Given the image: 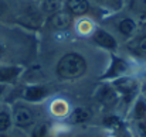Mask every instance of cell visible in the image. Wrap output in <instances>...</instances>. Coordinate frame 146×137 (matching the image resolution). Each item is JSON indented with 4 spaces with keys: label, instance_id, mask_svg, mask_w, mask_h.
<instances>
[{
    "label": "cell",
    "instance_id": "ba28073f",
    "mask_svg": "<svg viewBox=\"0 0 146 137\" xmlns=\"http://www.w3.org/2000/svg\"><path fill=\"white\" fill-rule=\"evenodd\" d=\"M98 96H99V100H101L102 103H105V105H111V103L115 102V93H113V91H112L111 88H108V86L102 88V89L99 91V93H98Z\"/></svg>",
    "mask_w": 146,
    "mask_h": 137
},
{
    "label": "cell",
    "instance_id": "5b68a950",
    "mask_svg": "<svg viewBox=\"0 0 146 137\" xmlns=\"http://www.w3.org/2000/svg\"><path fill=\"white\" fill-rule=\"evenodd\" d=\"M67 7L72 14H84L88 11V1L87 0H67Z\"/></svg>",
    "mask_w": 146,
    "mask_h": 137
},
{
    "label": "cell",
    "instance_id": "7a4b0ae2",
    "mask_svg": "<svg viewBox=\"0 0 146 137\" xmlns=\"http://www.w3.org/2000/svg\"><path fill=\"white\" fill-rule=\"evenodd\" d=\"M33 113L31 110H29L27 107H17L16 112H14V122L17 126H21V127H26V126H30L33 123Z\"/></svg>",
    "mask_w": 146,
    "mask_h": 137
},
{
    "label": "cell",
    "instance_id": "7402d4cb",
    "mask_svg": "<svg viewBox=\"0 0 146 137\" xmlns=\"http://www.w3.org/2000/svg\"><path fill=\"white\" fill-rule=\"evenodd\" d=\"M3 88H4V86H3V85H0V92L3 91Z\"/></svg>",
    "mask_w": 146,
    "mask_h": 137
},
{
    "label": "cell",
    "instance_id": "6da1fadb",
    "mask_svg": "<svg viewBox=\"0 0 146 137\" xmlns=\"http://www.w3.org/2000/svg\"><path fill=\"white\" fill-rule=\"evenodd\" d=\"M87 69V62L85 59L75 52H70L64 55L57 67V74L64 78V79H74L81 76Z\"/></svg>",
    "mask_w": 146,
    "mask_h": 137
},
{
    "label": "cell",
    "instance_id": "8fae6325",
    "mask_svg": "<svg viewBox=\"0 0 146 137\" xmlns=\"http://www.w3.org/2000/svg\"><path fill=\"white\" fill-rule=\"evenodd\" d=\"M88 117H90L88 112H87L85 109H81V107L75 109V110L72 112V115H71V120H72L74 123H82V122L88 120Z\"/></svg>",
    "mask_w": 146,
    "mask_h": 137
},
{
    "label": "cell",
    "instance_id": "ac0fdd59",
    "mask_svg": "<svg viewBox=\"0 0 146 137\" xmlns=\"http://www.w3.org/2000/svg\"><path fill=\"white\" fill-rule=\"evenodd\" d=\"M46 133V126H38L36 133H34V137H43Z\"/></svg>",
    "mask_w": 146,
    "mask_h": 137
},
{
    "label": "cell",
    "instance_id": "4fadbf2b",
    "mask_svg": "<svg viewBox=\"0 0 146 137\" xmlns=\"http://www.w3.org/2000/svg\"><path fill=\"white\" fill-rule=\"evenodd\" d=\"M61 7V0H44L43 9L47 13H57Z\"/></svg>",
    "mask_w": 146,
    "mask_h": 137
},
{
    "label": "cell",
    "instance_id": "9a60e30c",
    "mask_svg": "<svg viewBox=\"0 0 146 137\" xmlns=\"http://www.w3.org/2000/svg\"><path fill=\"white\" fill-rule=\"evenodd\" d=\"M135 116L138 119H145L146 117V105L143 100H139L135 106Z\"/></svg>",
    "mask_w": 146,
    "mask_h": 137
},
{
    "label": "cell",
    "instance_id": "44dd1931",
    "mask_svg": "<svg viewBox=\"0 0 146 137\" xmlns=\"http://www.w3.org/2000/svg\"><path fill=\"white\" fill-rule=\"evenodd\" d=\"M3 51H4V49H3V47L0 45V55H1V54H3Z\"/></svg>",
    "mask_w": 146,
    "mask_h": 137
},
{
    "label": "cell",
    "instance_id": "7c38bea8",
    "mask_svg": "<svg viewBox=\"0 0 146 137\" xmlns=\"http://www.w3.org/2000/svg\"><path fill=\"white\" fill-rule=\"evenodd\" d=\"M17 74H19V69L17 68H13V67H10V68H0V82L10 81Z\"/></svg>",
    "mask_w": 146,
    "mask_h": 137
},
{
    "label": "cell",
    "instance_id": "603a6c76",
    "mask_svg": "<svg viewBox=\"0 0 146 137\" xmlns=\"http://www.w3.org/2000/svg\"><path fill=\"white\" fill-rule=\"evenodd\" d=\"M0 137H7V136H0Z\"/></svg>",
    "mask_w": 146,
    "mask_h": 137
},
{
    "label": "cell",
    "instance_id": "d6986e66",
    "mask_svg": "<svg viewBox=\"0 0 146 137\" xmlns=\"http://www.w3.org/2000/svg\"><path fill=\"white\" fill-rule=\"evenodd\" d=\"M139 132L142 137H146V123H139Z\"/></svg>",
    "mask_w": 146,
    "mask_h": 137
},
{
    "label": "cell",
    "instance_id": "277c9868",
    "mask_svg": "<svg viewBox=\"0 0 146 137\" xmlns=\"http://www.w3.org/2000/svg\"><path fill=\"white\" fill-rule=\"evenodd\" d=\"M94 41L99 44V45L105 47V48H115L116 45V43H115V38L109 34V33H106V31H104V30H97L95 31V34H94Z\"/></svg>",
    "mask_w": 146,
    "mask_h": 137
},
{
    "label": "cell",
    "instance_id": "8992f818",
    "mask_svg": "<svg viewBox=\"0 0 146 137\" xmlns=\"http://www.w3.org/2000/svg\"><path fill=\"white\" fill-rule=\"evenodd\" d=\"M46 95V89L41 86H31L27 88V91L24 92V96L27 100H38Z\"/></svg>",
    "mask_w": 146,
    "mask_h": 137
},
{
    "label": "cell",
    "instance_id": "9c48e42d",
    "mask_svg": "<svg viewBox=\"0 0 146 137\" xmlns=\"http://www.w3.org/2000/svg\"><path fill=\"white\" fill-rule=\"evenodd\" d=\"M119 31L123 34V36H131L133 31H135V23L133 20L131 18H125L119 23Z\"/></svg>",
    "mask_w": 146,
    "mask_h": 137
},
{
    "label": "cell",
    "instance_id": "3957f363",
    "mask_svg": "<svg viewBox=\"0 0 146 137\" xmlns=\"http://www.w3.org/2000/svg\"><path fill=\"white\" fill-rule=\"evenodd\" d=\"M50 24L54 27V28H67L70 27L71 24V16L65 11H57L51 16L50 18Z\"/></svg>",
    "mask_w": 146,
    "mask_h": 137
},
{
    "label": "cell",
    "instance_id": "e0dca14e",
    "mask_svg": "<svg viewBox=\"0 0 146 137\" xmlns=\"http://www.w3.org/2000/svg\"><path fill=\"white\" fill-rule=\"evenodd\" d=\"M104 123H105L106 126H109V127H119V126H121V122H119V119H118V117H115V116L105 117Z\"/></svg>",
    "mask_w": 146,
    "mask_h": 137
},
{
    "label": "cell",
    "instance_id": "ffe728a7",
    "mask_svg": "<svg viewBox=\"0 0 146 137\" xmlns=\"http://www.w3.org/2000/svg\"><path fill=\"white\" fill-rule=\"evenodd\" d=\"M4 10H6V6H4V3H1V1H0V16L4 13Z\"/></svg>",
    "mask_w": 146,
    "mask_h": 137
},
{
    "label": "cell",
    "instance_id": "52a82bcc",
    "mask_svg": "<svg viewBox=\"0 0 146 137\" xmlns=\"http://www.w3.org/2000/svg\"><path fill=\"white\" fill-rule=\"evenodd\" d=\"M129 49L139 54V55H146V37L138 38L129 44Z\"/></svg>",
    "mask_w": 146,
    "mask_h": 137
},
{
    "label": "cell",
    "instance_id": "2e32d148",
    "mask_svg": "<svg viewBox=\"0 0 146 137\" xmlns=\"http://www.w3.org/2000/svg\"><path fill=\"white\" fill-rule=\"evenodd\" d=\"M10 126V117L7 113H0V132L6 130Z\"/></svg>",
    "mask_w": 146,
    "mask_h": 137
},
{
    "label": "cell",
    "instance_id": "5bb4252c",
    "mask_svg": "<svg viewBox=\"0 0 146 137\" xmlns=\"http://www.w3.org/2000/svg\"><path fill=\"white\" fill-rule=\"evenodd\" d=\"M125 68H126V67H125V62H123V61H121V59H115V61H113V65H112V68L108 71L106 76H113V75L122 72Z\"/></svg>",
    "mask_w": 146,
    "mask_h": 137
},
{
    "label": "cell",
    "instance_id": "30bf717a",
    "mask_svg": "<svg viewBox=\"0 0 146 137\" xmlns=\"http://www.w3.org/2000/svg\"><path fill=\"white\" fill-rule=\"evenodd\" d=\"M116 86L123 93H131V92L135 89V81H132L129 78H123V79H119L116 82Z\"/></svg>",
    "mask_w": 146,
    "mask_h": 137
}]
</instances>
